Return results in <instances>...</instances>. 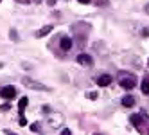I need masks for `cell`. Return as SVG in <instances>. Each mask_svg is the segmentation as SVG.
Segmentation results:
<instances>
[{
	"mask_svg": "<svg viewBox=\"0 0 149 135\" xmlns=\"http://www.w3.org/2000/svg\"><path fill=\"white\" fill-rule=\"evenodd\" d=\"M93 135H101V133H93Z\"/></svg>",
	"mask_w": 149,
	"mask_h": 135,
	"instance_id": "cell-20",
	"label": "cell"
},
{
	"mask_svg": "<svg viewBox=\"0 0 149 135\" xmlns=\"http://www.w3.org/2000/svg\"><path fill=\"white\" fill-rule=\"evenodd\" d=\"M77 63L83 65V67H92V65H93V58H92L90 54H84V52H83V54L77 56Z\"/></svg>",
	"mask_w": 149,
	"mask_h": 135,
	"instance_id": "cell-6",
	"label": "cell"
},
{
	"mask_svg": "<svg viewBox=\"0 0 149 135\" xmlns=\"http://www.w3.org/2000/svg\"><path fill=\"white\" fill-rule=\"evenodd\" d=\"M20 2H22V0H20Z\"/></svg>",
	"mask_w": 149,
	"mask_h": 135,
	"instance_id": "cell-22",
	"label": "cell"
},
{
	"mask_svg": "<svg viewBox=\"0 0 149 135\" xmlns=\"http://www.w3.org/2000/svg\"><path fill=\"white\" fill-rule=\"evenodd\" d=\"M77 2H79V4H90L92 0H77Z\"/></svg>",
	"mask_w": 149,
	"mask_h": 135,
	"instance_id": "cell-17",
	"label": "cell"
},
{
	"mask_svg": "<svg viewBox=\"0 0 149 135\" xmlns=\"http://www.w3.org/2000/svg\"><path fill=\"white\" fill-rule=\"evenodd\" d=\"M72 43H74V41H72V38H68V36H63V38H61V41H59V47H61L63 50H70V49H72Z\"/></svg>",
	"mask_w": 149,
	"mask_h": 135,
	"instance_id": "cell-8",
	"label": "cell"
},
{
	"mask_svg": "<svg viewBox=\"0 0 149 135\" xmlns=\"http://www.w3.org/2000/svg\"><path fill=\"white\" fill-rule=\"evenodd\" d=\"M50 31H52V25H45V27H41L38 33H36V36H38V38H43V36H47V34L50 33Z\"/></svg>",
	"mask_w": 149,
	"mask_h": 135,
	"instance_id": "cell-10",
	"label": "cell"
},
{
	"mask_svg": "<svg viewBox=\"0 0 149 135\" xmlns=\"http://www.w3.org/2000/svg\"><path fill=\"white\" fill-rule=\"evenodd\" d=\"M120 103H122V106H127V108H130V106L135 105V97H133V96H124Z\"/></svg>",
	"mask_w": 149,
	"mask_h": 135,
	"instance_id": "cell-9",
	"label": "cell"
},
{
	"mask_svg": "<svg viewBox=\"0 0 149 135\" xmlns=\"http://www.w3.org/2000/svg\"><path fill=\"white\" fill-rule=\"evenodd\" d=\"M31 130H33V132H38V130H40V124H33V126H31Z\"/></svg>",
	"mask_w": 149,
	"mask_h": 135,
	"instance_id": "cell-15",
	"label": "cell"
},
{
	"mask_svg": "<svg viewBox=\"0 0 149 135\" xmlns=\"http://www.w3.org/2000/svg\"><path fill=\"white\" fill-rule=\"evenodd\" d=\"M119 83L124 90H131L136 85V78L133 74H130V72H119Z\"/></svg>",
	"mask_w": 149,
	"mask_h": 135,
	"instance_id": "cell-1",
	"label": "cell"
},
{
	"mask_svg": "<svg viewBox=\"0 0 149 135\" xmlns=\"http://www.w3.org/2000/svg\"><path fill=\"white\" fill-rule=\"evenodd\" d=\"M142 36H144V38L149 36V29H142Z\"/></svg>",
	"mask_w": 149,
	"mask_h": 135,
	"instance_id": "cell-13",
	"label": "cell"
},
{
	"mask_svg": "<svg viewBox=\"0 0 149 135\" xmlns=\"http://www.w3.org/2000/svg\"><path fill=\"white\" fill-rule=\"evenodd\" d=\"M11 40H18V34H16V31H11Z\"/></svg>",
	"mask_w": 149,
	"mask_h": 135,
	"instance_id": "cell-14",
	"label": "cell"
},
{
	"mask_svg": "<svg viewBox=\"0 0 149 135\" xmlns=\"http://www.w3.org/2000/svg\"><path fill=\"white\" fill-rule=\"evenodd\" d=\"M7 135H15V133H9V132H7Z\"/></svg>",
	"mask_w": 149,
	"mask_h": 135,
	"instance_id": "cell-19",
	"label": "cell"
},
{
	"mask_svg": "<svg viewBox=\"0 0 149 135\" xmlns=\"http://www.w3.org/2000/svg\"><path fill=\"white\" fill-rule=\"evenodd\" d=\"M0 96H2L4 99H13L16 96V88L11 87V85H7V87H4L2 90H0Z\"/></svg>",
	"mask_w": 149,
	"mask_h": 135,
	"instance_id": "cell-5",
	"label": "cell"
},
{
	"mask_svg": "<svg viewBox=\"0 0 149 135\" xmlns=\"http://www.w3.org/2000/svg\"><path fill=\"white\" fill-rule=\"evenodd\" d=\"M144 117H146V113H135V115L130 117V122H131L140 133H146V126H142V119H144Z\"/></svg>",
	"mask_w": 149,
	"mask_h": 135,
	"instance_id": "cell-2",
	"label": "cell"
},
{
	"mask_svg": "<svg viewBox=\"0 0 149 135\" xmlns=\"http://www.w3.org/2000/svg\"><path fill=\"white\" fill-rule=\"evenodd\" d=\"M95 81H97L99 87H108L110 83H111V76H110V74H102V76H99Z\"/></svg>",
	"mask_w": 149,
	"mask_h": 135,
	"instance_id": "cell-7",
	"label": "cell"
},
{
	"mask_svg": "<svg viewBox=\"0 0 149 135\" xmlns=\"http://www.w3.org/2000/svg\"><path fill=\"white\" fill-rule=\"evenodd\" d=\"M22 83H24L25 87L33 88V90H49V87L41 85V83H36V81H33V79H27V78H24V79H22Z\"/></svg>",
	"mask_w": 149,
	"mask_h": 135,
	"instance_id": "cell-4",
	"label": "cell"
},
{
	"mask_svg": "<svg viewBox=\"0 0 149 135\" xmlns=\"http://www.w3.org/2000/svg\"><path fill=\"white\" fill-rule=\"evenodd\" d=\"M142 92L149 96V78H146V79L142 81Z\"/></svg>",
	"mask_w": 149,
	"mask_h": 135,
	"instance_id": "cell-11",
	"label": "cell"
},
{
	"mask_svg": "<svg viewBox=\"0 0 149 135\" xmlns=\"http://www.w3.org/2000/svg\"><path fill=\"white\" fill-rule=\"evenodd\" d=\"M144 11H146V13L149 15V4H146V7H144Z\"/></svg>",
	"mask_w": 149,
	"mask_h": 135,
	"instance_id": "cell-18",
	"label": "cell"
},
{
	"mask_svg": "<svg viewBox=\"0 0 149 135\" xmlns=\"http://www.w3.org/2000/svg\"><path fill=\"white\" fill-rule=\"evenodd\" d=\"M25 108H27V97H22L20 99V103H18V112H20V126H25L27 124V119H25V115H24V112H25Z\"/></svg>",
	"mask_w": 149,
	"mask_h": 135,
	"instance_id": "cell-3",
	"label": "cell"
},
{
	"mask_svg": "<svg viewBox=\"0 0 149 135\" xmlns=\"http://www.w3.org/2000/svg\"><path fill=\"white\" fill-rule=\"evenodd\" d=\"M147 65H149V59H147Z\"/></svg>",
	"mask_w": 149,
	"mask_h": 135,
	"instance_id": "cell-21",
	"label": "cell"
},
{
	"mask_svg": "<svg viewBox=\"0 0 149 135\" xmlns=\"http://www.w3.org/2000/svg\"><path fill=\"white\" fill-rule=\"evenodd\" d=\"M0 2H2V0H0Z\"/></svg>",
	"mask_w": 149,
	"mask_h": 135,
	"instance_id": "cell-23",
	"label": "cell"
},
{
	"mask_svg": "<svg viewBox=\"0 0 149 135\" xmlns=\"http://www.w3.org/2000/svg\"><path fill=\"white\" fill-rule=\"evenodd\" d=\"M61 135H72V132H70V130H67V128H65V130H63V132H61Z\"/></svg>",
	"mask_w": 149,
	"mask_h": 135,
	"instance_id": "cell-16",
	"label": "cell"
},
{
	"mask_svg": "<svg viewBox=\"0 0 149 135\" xmlns=\"http://www.w3.org/2000/svg\"><path fill=\"white\" fill-rule=\"evenodd\" d=\"M86 97H88V99H97V92H88Z\"/></svg>",
	"mask_w": 149,
	"mask_h": 135,
	"instance_id": "cell-12",
	"label": "cell"
}]
</instances>
